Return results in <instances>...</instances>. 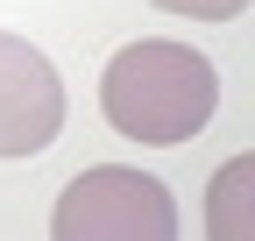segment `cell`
<instances>
[{
	"instance_id": "277c9868",
	"label": "cell",
	"mask_w": 255,
	"mask_h": 241,
	"mask_svg": "<svg viewBox=\"0 0 255 241\" xmlns=\"http://www.w3.org/2000/svg\"><path fill=\"white\" fill-rule=\"evenodd\" d=\"M206 227H213L220 241H248V234H255V163H248V156H234L227 170L213 177Z\"/></svg>"
},
{
	"instance_id": "6da1fadb",
	"label": "cell",
	"mask_w": 255,
	"mask_h": 241,
	"mask_svg": "<svg viewBox=\"0 0 255 241\" xmlns=\"http://www.w3.org/2000/svg\"><path fill=\"white\" fill-rule=\"evenodd\" d=\"M100 107L128 142L170 149L191 142L220 107V71L184 43H128L100 78Z\"/></svg>"
},
{
	"instance_id": "7a4b0ae2",
	"label": "cell",
	"mask_w": 255,
	"mask_h": 241,
	"mask_svg": "<svg viewBox=\"0 0 255 241\" xmlns=\"http://www.w3.org/2000/svg\"><path fill=\"white\" fill-rule=\"evenodd\" d=\"M50 234L57 241H170L177 234V206L142 170H85L57 199Z\"/></svg>"
},
{
	"instance_id": "5b68a950",
	"label": "cell",
	"mask_w": 255,
	"mask_h": 241,
	"mask_svg": "<svg viewBox=\"0 0 255 241\" xmlns=\"http://www.w3.org/2000/svg\"><path fill=\"white\" fill-rule=\"evenodd\" d=\"M156 7H170V14H191V21H234L248 0H156Z\"/></svg>"
},
{
	"instance_id": "3957f363",
	"label": "cell",
	"mask_w": 255,
	"mask_h": 241,
	"mask_svg": "<svg viewBox=\"0 0 255 241\" xmlns=\"http://www.w3.org/2000/svg\"><path fill=\"white\" fill-rule=\"evenodd\" d=\"M64 128V85L43 50L0 28V156H36Z\"/></svg>"
}]
</instances>
